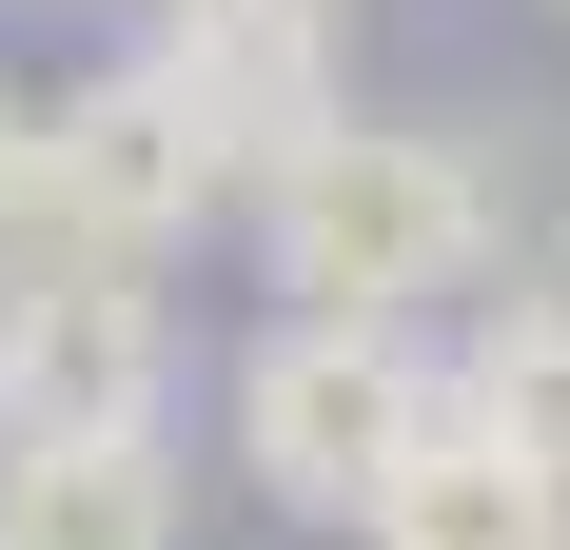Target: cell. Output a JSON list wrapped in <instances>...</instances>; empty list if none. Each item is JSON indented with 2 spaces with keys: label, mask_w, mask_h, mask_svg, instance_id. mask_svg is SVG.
<instances>
[{
  "label": "cell",
  "mask_w": 570,
  "mask_h": 550,
  "mask_svg": "<svg viewBox=\"0 0 570 550\" xmlns=\"http://www.w3.org/2000/svg\"><path fill=\"white\" fill-rule=\"evenodd\" d=\"M256 256H276L295 315L413 334L433 295L492 275V158L472 138H413V118H335L295 177H256Z\"/></svg>",
  "instance_id": "6da1fadb"
},
{
  "label": "cell",
  "mask_w": 570,
  "mask_h": 550,
  "mask_svg": "<svg viewBox=\"0 0 570 550\" xmlns=\"http://www.w3.org/2000/svg\"><path fill=\"white\" fill-rule=\"evenodd\" d=\"M236 472L276 511H315V531H354V511L394 492V452L453 413L433 393V334H335V315H276L256 354H236Z\"/></svg>",
  "instance_id": "7a4b0ae2"
},
{
  "label": "cell",
  "mask_w": 570,
  "mask_h": 550,
  "mask_svg": "<svg viewBox=\"0 0 570 550\" xmlns=\"http://www.w3.org/2000/svg\"><path fill=\"white\" fill-rule=\"evenodd\" d=\"M177 433V315L118 256H0V452Z\"/></svg>",
  "instance_id": "3957f363"
},
{
  "label": "cell",
  "mask_w": 570,
  "mask_h": 550,
  "mask_svg": "<svg viewBox=\"0 0 570 550\" xmlns=\"http://www.w3.org/2000/svg\"><path fill=\"white\" fill-rule=\"evenodd\" d=\"M138 79L197 118V158H217L236 197H256V177H295V158L354 118V59H335V20H315V0H158Z\"/></svg>",
  "instance_id": "277c9868"
},
{
  "label": "cell",
  "mask_w": 570,
  "mask_h": 550,
  "mask_svg": "<svg viewBox=\"0 0 570 550\" xmlns=\"http://www.w3.org/2000/svg\"><path fill=\"white\" fill-rule=\"evenodd\" d=\"M217 197H236V177L197 158V118H177L138 59H99V79H59V99H40V256H118V275H158Z\"/></svg>",
  "instance_id": "5b68a950"
},
{
  "label": "cell",
  "mask_w": 570,
  "mask_h": 550,
  "mask_svg": "<svg viewBox=\"0 0 570 550\" xmlns=\"http://www.w3.org/2000/svg\"><path fill=\"white\" fill-rule=\"evenodd\" d=\"M433 393H453V433H492L512 472H551V492H570V275L472 295V334L433 354Z\"/></svg>",
  "instance_id": "8992f818"
},
{
  "label": "cell",
  "mask_w": 570,
  "mask_h": 550,
  "mask_svg": "<svg viewBox=\"0 0 570 550\" xmlns=\"http://www.w3.org/2000/svg\"><path fill=\"white\" fill-rule=\"evenodd\" d=\"M354 550H570V492H551V472H512L492 433H453V413H433V433L394 452V492L354 511Z\"/></svg>",
  "instance_id": "52a82bcc"
},
{
  "label": "cell",
  "mask_w": 570,
  "mask_h": 550,
  "mask_svg": "<svg viewBox=\"0 0 570 550\" xmlns=\"http://www.w3.org/2000/svg\"><path fill=\"white\" fill-rule=\"evenodd\" d=\"M0 550H177V433L0 452Z\"/></svg>",
  "instance_id": "ba28073f"
},
{
  "label": "cell",
  "mask_w": 570,
  "mask_h": 550,
  "mask_svg": "<svg viewBox=\"0 0 570 550\" xmlns=\"http://www.w3.org/2000/svg\"><path fill=\"white\" fill-rule=\"evenodd\" d=\"M0 256H40V79L0 59Z\"/></svg>",
  "instance_id": "9c48e42d"
},
{
  "label": "cell",
  "mask_w": 570,
  "mask_h": 550,
  "mask_svg": "<svg viewBox=\"0 0 570 550\" xmlns=\"http://www.w3.org/2000/svg\"><path fill=\"white\" fill-rule=\"evenodd\" d=\"M315 20H335V0H315Z\"/></svg>",
  "instance_id": "30bf717a"
}]
</instances>
